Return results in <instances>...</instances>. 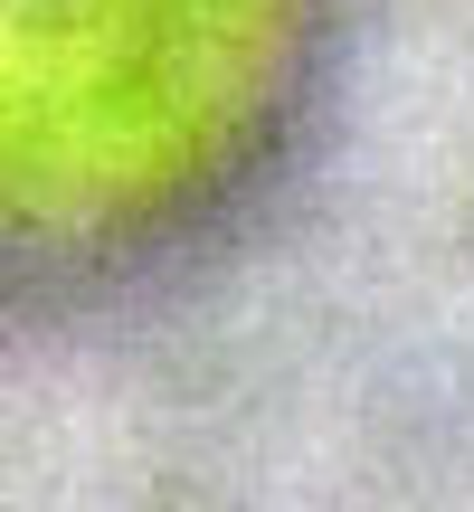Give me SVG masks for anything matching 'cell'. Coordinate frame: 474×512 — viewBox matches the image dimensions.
<instances>
[{"label":"cell","mask_w":474,"mask_h":512,"mask_svg":"<svg viewBox=\"0 0 474 512\" xmlns=\"http://www.w3.org/2000/svg\"><path fill=\"white\" fill-rule=\"evenodd\" d=\"M332 0H0V256L190 228L275 162Z\"/></svg>","instance_id":"1"}]
</instances>
